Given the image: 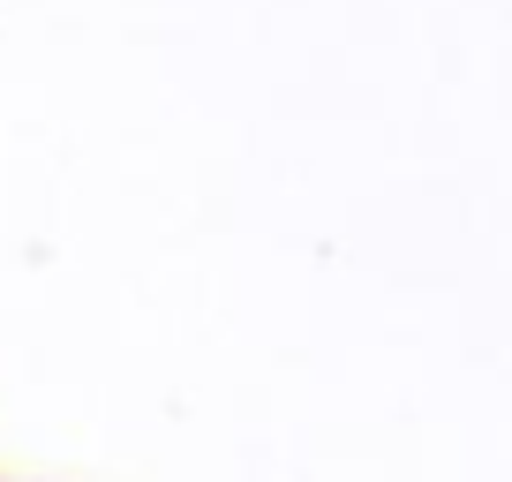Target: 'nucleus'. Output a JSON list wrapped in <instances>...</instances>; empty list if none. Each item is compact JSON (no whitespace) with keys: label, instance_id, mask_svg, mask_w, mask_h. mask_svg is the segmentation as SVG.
<instances>
[]
</instances>
